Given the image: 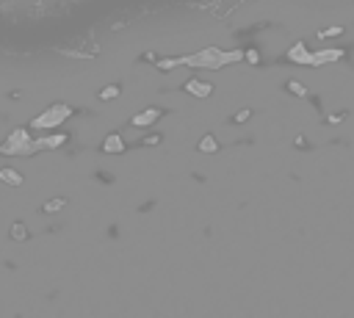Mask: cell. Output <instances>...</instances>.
<instances>
[{
  "label": "cell",
  "instance_id": "cell-5",
  "mask_svg": "<svg viewBox=\"0 0 354 318\" xmlns=\"http://www.w3.org/2000/svg\"><path fill=\"white\" fill-rule=\"evenodd\" d=\"M64 205H67V199H64V197H58V199H50V202H44V205H42V211H44V213H53V211H61Z\"/></svg>",
  "mask_w": 354,
  "mask_h": 318
},
{
  "label": "cell",
  "instance_id": "cell-8",
  "mask_svg": "<svg viewBox=\"0 0 354 318\" xmlns=\"http://www.w3.org/2000/svg\"><path fill=\"white\" fill-rule=\"evenodd\" d=\"M117 94H119V86H108V89L100 92V100H111V97H117Z\"/></svg>",
  "mask_w": 354,
  "mask_h": 318
},
{
  "label": "cell",
  "instance_id": "cell-9",
  "mask_svg": "<svg viewBox=\"0 0 354 318\" xmlns=\"http://www.w3.org/2000/svg\"><path fill=\"white\" fill-rule=\"evenodd\" d=\"M293 94H305V86H296V80H291V86H288Z\"/></svg>",
  "mask_w": 354,
  "mask_h": 318
},
{
  "label": "cell",
  "instance_id": "cell-3",
  "mask_svg": "<svg viewBox=\"0 0 354 318\" xmlns=\"http://www.w3.org/2000/svg\"><path fill=\"white\" fill-rule=\"evenodd\" d=\"M0 180H3V183H11V185H22L25 183V177H22L17 169H0Z\"/></svg>",
  "mask_w": 354,
  "mask_h": 318
},
{
  "label": "cell",
  "instance_id": "cell-2",
  "mask_svg": "<svg viewBox=\"0 0 354 318\" xmlns=\"http://www.w3.org/2000/svg\"><path fill=\"white\" fill-rule=\"evenodd\" d=\"M8 235H11L14 241H28V238H31L28 224H25V221H14V224L8 227Z\"/></svg>",
  "mask_w": 354,
  "mask_h": 318
},
{
  "label": "cell",
  "instance_id": "cell-1",
  "mask_svg": "<svg viewBox=\"0 0 354 318\" xmlns=\"http://www.w3.org/2000/svg\"><path fill=\"white\" fill-rule=\"evenodd\" d=\"M122 149H125V139H122L119 133H111L103 141V152H108V155H117V152H122Z\"/></svg>",
  "mask_w": 354,
  "mask_h": 318
},
{
  "label": "cell",
  "instance_id": "cell-4",
  "mask_svg": "<svg viewBox=\"0 0 354 318\" xmlns=\"http://www.w3.org/2000/svg\"><path fill=\"white\" fill-rule=\"evenodd\" d=\"M160 116V111H147V113H139L136 119H133V125H150L153 119H158Z\"/></svg>",
  "mask_w": 354,
  "mask_h": 318
},
{
  "label": "cell",
  "instance_id": "cell-6",
  "mask_svg": "<svg viewBox=\"0 0 354 318\" xmlns=\"http://www.w3.org/2000/svg\"><path fill=\"white\" fill-rule=\"evenodd\" d=\"M199 149H202V152H216V149H219V144H216L213 136H205V139L199 141Z\"/></svg>",
  "mask_w": 354,
  "mask_h": 318
},
{
  "label": "cell",
  "instance_id": "cell-7",
  "mask_svg": "<svg viewBox=\"0 0 354 318\" xmlns=\"http://www.w3.org/2000/svg\"><path fill=\"white\" fill-rule=\"evenodd\" d=\"M188 89L194 94H210V86H199V80H194V83H188Z\"/></svg>",
  "mask_w": 354,
  "mask_h": 318
}]
</instances>
